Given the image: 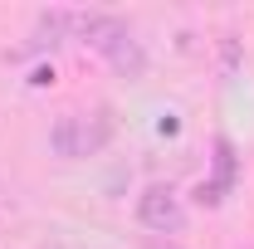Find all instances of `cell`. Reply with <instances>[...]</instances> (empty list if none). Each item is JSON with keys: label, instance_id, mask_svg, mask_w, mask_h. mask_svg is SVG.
<instances>
[{"label": "cell", "instance_id": "cell-1", "mask_svg": "<svg viewBox=\"0 0 254 249\" xmlns=\"http://www.w3.org/2000/svg\"><path fill=\"white\" fill-rule=\"evenodd\" d=\"M137 225H142L147 235H157V240L181 235V230H186V205H181V195L171 186H161V181H152V186L137 195Z\"/></svg>", "mask_w": 254, "mask_h": 249}, {"label": "cell", "instance_id": "cell-2", "mask_svg": "<svg viewBox=\"0 0 254 249\" xmlns=\"http://www.w3.org/2000/svg\"><path fill=\"white\" fill-rule=\"evenodd\" d=\"M73 30H78V39H83L88 49H98L103 59H108V54H113V49L123 44L127 34H132V30H127V20H123V15H103V10H88V15H73Z\"/></svg>", "mask_w": 254, "mask_h": 249}, {"label": "cell", "instance_id": "cell-3", "mask_svg": "<svg viewBox=\"0 0 254 249\" xmlns=\"http://www.w3.org/2000/svg\"><path fill=\"white\" fill-rule=\"evenodd\" d=\"M49 152L64 156V161L83 156V118H78V113H64L59 123L49 127Z\"/></svg>", "mask_w": 254, "mask_h": 249}, {"label": "cell", "instance_id": "cell-4", "mask_svg": "<svg viewBox=\"0 0 254 249\" xmlns=\"http://www.w3.org/2000/svg\"><path fill=\"white\" fill-rule=\"evenodd\" d=\"M113 132H118L113 108H93V113L83 118V156H98L108 142H113Z\"/></svg>", "mask_w": 254, "mask_h": 249}, {"label": "cell", "instance_id": "cell-5", "mask_svg": "<svg viewBox=\"0 0 254 249\" xmlns=\"http://www.w3.org/2000/svg\"><path fill=\"white\" fill-rule=\"evenodd\" d=\"M108 63H113V68H118L123 78H147V54H142V44H137L132 34H127L123 44H118V49L108 54Z\"/></svg>", "mask_w": 254, "mask_h": 249}, {"label": "cell", "instance_id": "cell-6", "mask_svg": "<svg viewBox=\"0 0 254 249\" xmlns=\"http://www.w3.org/2000/svg\"><path fill=\"white\" fill-rule=\"evenodd\" d=\"M215 186L220 190L235 186V147H230V137H215Z\"/></svg>", "mask_w": 254, "mask_h": 249}, {"label": "cell", "instance_id": "cell-7", "mask_svg": "<svg viewBox=\"0 0 254 249\" xmlns=\"http://www.w3.org/2000/svg\"><path fill=\"white\" fill-rule=\"evenodd\" d=\"M195 200H200V205H220V200H225V190L215 186V181H200V186H195Z\"/></svg>", "mask_w": 254, "mask_h": 249}, {"label": "cell", "instance_id": "cell-8", "mask_svg": "<svg viewBox=\"0 0 254 249\" xmlns=\"http://www.w3.org/2000/svg\"><path fill=\"white\" fill-rule=\"evenodd\" d=\"M142 249H181V245H176V240H157V235H147V240H142Z\"/></svg>", "mask_w": 254, "mask_h": 249}, {"label": "cell", "instance_id": "cell-9", "mask_svg": "<svg viewBox=\"0 0 254 249\" xmlns=\"http://www.w3.org/2000/svg\"><path fill=\"white\" fill-rule=\"evenodd\" d=\"M30 83H34V88H44V83H54V68H34V73H30Z\"/></svg>", "mask_w": 254, "mask_h": 249}]
</instances>
